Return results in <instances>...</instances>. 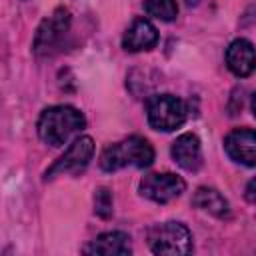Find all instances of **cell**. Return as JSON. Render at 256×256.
<instances>
[{
    "label": "cell",
    "instance_id": "5b68a950",
    "mask_svg": "<svg viewBox=\"0 0 256 256\" xmlns=\"http://www.w3.org/2000/svg\"><path fill=\"white\" fill-rule=\"evenodd\" d=\"M70 30V12L66 8H56L48 18L42 20V24L36 30L34 36V52L38 56H50L54 54L60 44L64 42V36Z\"/></svg>",
    "mask_w": 256,
    "mask_h": 256
},
{
    "label": "cell",
    "instance_id": "8992f818",
    "mask_svg": "<svg viewBox=\"0 0 256 256\" xmlns=\"http://www.w3.org/2000/svg\"><path fill=\"white\" fill-rule=\"evenodd\" d=\"M138 190L144 198L158 202V204H166L178 198L186 190V182L178 174H172V172H154L140 180Z\"/></svg>",
    "mask_w": 256,
    "mask_h": 256
},
{
    "label": "cell",
    "instance_id": "5bb4252c",
    "mask_svg": "<svg viewBox=\"0 0 256 256\" xmlns=\"http://www.w3.org/2000/svg\"><path fill=\"white\" fill-rule=\"evenodd\" d=\"M144 10L162 22H172L178 16L176 0H144Z\"/></svg>",
    "mask_w": 256,
    "mask_h": 256
},
{
    "label": "cell",
    "instance_id": "8fae6325",
    "mask_svg": "<svg viewBox=\"0 0 256 256\" xmlns=\"http://www.w3.org/2000/svg\"><path fill=\"white\" fill-rule=\"evenodd\" d=\"M226 66L238 78H246L254 72V44L246 38H236L226 48Z\"/></svg>",
    "mask_w": 256,
    "mask_h": 256
},
{
    "label": "cell",
    "instance_id": "6da1fadb",
    "mask_svg": "<svg viewBox=\"0 0 256 256\" xmlns=\"http://www.w3.org/2000/svg\"><path fill=\"white\" fill-rule=\"evenodd\" d=\"M86 126L84 114L68 104H56L46 108L38 118V136L50 146H64L72 134Z\"/></svg>",
    "mask_w": 256,
    "mask_h": 256
},
{
    "label": "cell",
    "instance_id": "9c48e42d",
    "mask_svg": "<svg viewBox=\"0 0 256 256\" xmlns=\"http://www.w3.org/2000/svg\"><path fill=\"white\" fill-rule=\"evenodd\" d=\"M158 42V30L148 18H134L122 36V48L126 52H144Z\"/></svg>",
    "mask_w": 256,
    "mask_h": 256
},
{
    "label": "cell",
    "instance_id": "4fadbf2b",
    "mask_svg": "<svg viewBox=\"0 0 256 256\" xmlns=\"http://www.w3.org/2000/svg\"><path fill=\"white\" fill-rule=\"evenodd\" d=\"M192 204L216 218H226L230 214V204L228 200L216 190V188H208V186H202L194 192V198H192Z\"/></svg>",
    "mask_w": 256,
    "mask_h": 256
},
{
    "label": "cell",
    "instance_id": "277c9868",
    "mask_svg": "<svg viewBox=\"0 0 256 256\" xmlns=\"http://www.w3.org/2000/svg\"><path fill=\"white\" fill-rule=\"evenodd\" d=\"M188 116L186 104L174 94H154L146 102V118L154 130L172 132L184 124Z\"/></svg>",
    "mask_w": 256,
    "mask_h": 256
},
{
    "label": "cell",
    "instance_id": "52a82bcc",
    "mask_svg": "<svg viewBox=\"0 0 256 256\" xmlns=\"http://www.w3.org/2000/svg\"><path fill=\"white\" fill-rule=\"evenodd\" d=\"M92 154H94V140L90 136H78L68 146V150L46 170V180H52V178L62 176V174L84 170L88 166Z\"/></svg>",
    "mask_w": 256,
    "mask_h": 256
},
{
    "label": "cell",
    "instance_id": "ba28073f",
    "mask_svg": "<svg viewBox=\"0 0 256 256\" xmlns=\"http://www.w3.org/2000/svg\"><path fill=\"white\" fill-rule=\"evenodd\" d=\"M224 150L226 154L248 168L256 164V134L252 128H234L224 138Z\"/></svg>",
    "mask_w": 256,
    "mask_h": 256
},
{
    "label": "cell",
    "instance_id": "3957f363",
    "mask_svg": "<svg viewBox=\"0 0 256 256\" xmlns=\"http://www.w3.org/2000/svg\"><path fill=\"white\" fill-rule=\"evenodd\" d=\"M148 246L154 254L186 256L192 252V232L182 222H160L148 230Z\"/></svg>",
    "mask_w": 256,
    "mask_h": 256
},
{
    "label": "cell",
    "instance_id": "30bf717a",
    "mask_svg": "<svg viewBox=\"0 0 256 256\" xmlns=\"http://www.w3.org/2000/svg\"><path fill=\"white\" fill-rule=\"evenodd\" d=\"M170 154L174 158V162L188 170V172H196L202 166V148H200V140L196 134L192 132H184L180 134L170 148Z\"/></svg>",
    "mask_w": 256,
    "mask_h": 256
},
{
    "label": "cell",
    "instance_id": "2e32d148",
    "mask_svg": "<svg viewBox=\"0 0 256 256\" xmlns=\"http://www.w3.org/2000/svg\"><path fill=\"white\" fill-rule=\"evenodd\" d=\"M252 188H254V180H250V182H248V188H246V198H248V202H254V192H252Z\"/></svg>",
    "mask_w": 256,
    "mask_h": 256
},
{
    "label": "cell",
    "instance_id": "7c38bea8",
    "mask_svg": "<svg viewBox=\"0 0 256 256\" xmlns=\"http://www.w3.org/2000/svg\"><path fill=\"white\" fill-rule=\"evenodd\" d=\"M84 252L86 254H102V256H126L132 252L130 236L120 230L104 232L98 238H94L88 246H84Z\"/></svg>",
    "mask_w": 256,
    "mask_h": 256
},
{
    "label": "cell",
    "instance_id": "9a60e30c",
    "mask_svg": "<svg viewBox=\"0 0 256 256\" xmlns=\"http://www.w3.org/2000/svg\"><path fill=\"white\" fill-rule=\"evenodd\" d=\"M94 210L98 216L102 218H110L112 216V194L108 188H100L94 196Z\"/></svg>",
    "mask_w": 256,
    "mask_h": 256
},
{
    "label": "cell",
    "instance_id": "7a4b0ae2",
    "mask_svg": "<svg viewBox=\"0 0 256 256\" xmlns=\"http://www.w3.org/2000/svg\"><path fill=\"white\" fill-rule=\"evenodd\" d=\"M154 162V148L142 136H128L120 142L108 144L100 154V168L104 172H116L126 166L148 168Z\"/></svg>",
    "mask_w": 256,
    "mask_h": 256
},
{
    "label": "cell",
    "instance_id": "e0dca14e",
    "mask_svg": "<svg viewBox=\"0 0 256 256\" xmlns=\"http://www.w3.org/2000/svg\"><path fill=\"white\" fill-rule=\"evenodd\" d=\"M198 2H200V0H186L188 6H194V4H198Z\"/></svg>",
    "mask_w": 256,
    "mask_h": 256
}]
</instances>
